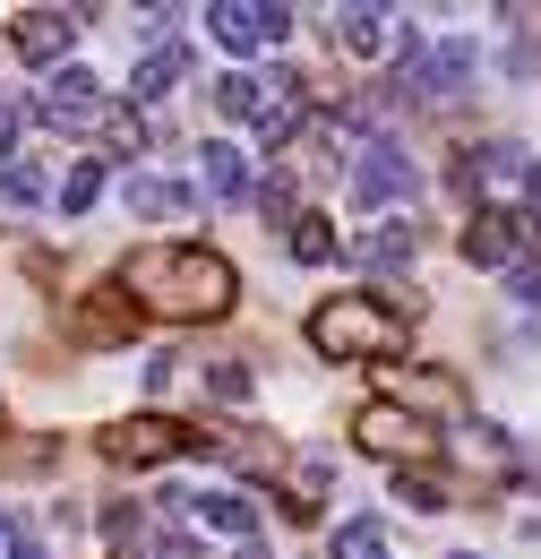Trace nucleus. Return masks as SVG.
I'll return each mask as SVG.
<instances>
[{
	"instance_id": "nucleus-1",
	"label": "nucleus",
	"mask_w": 541,
	"mask_h": 559,
	"mask_svg": "<svg viewBox=\"0 0 541 559\" xmlns=\"http://www.w3.org/2000/svg\"><path fill=\"white\" fill-rule=\"evenodd\" d=\"M121 293H130L137 310H155V319H224L232 310V259L224 250H199V241H155V250H130V267H121Z\"/></svg>"
},
{
	"instance_id": "nucleus-2",
	"label": "nucleus",
	"mask_w": 541,
	"mask_h": 559,
	"mask_svg": "<svg viewBox=\"0 0 541 559\" xmlns=\"http://www.w3.org/2000/svg\"><path fill=\"white\" fill-rule=\"evenodd\" d=\"M412 319H421V293H327V301L310 310V345L327 353V361L387 370V361H405Z\"/></svg>"
},
{
	"instance_id": "nucleus-3",
	"label": "nucleus",
	"mask_w": 541,
	"mask_h": 559,
	"mask_svg": "<svg viewBox=\"0 0 541 559\" xmlns=\"http://www.w3.org/2000/svg\"><path fill=\"white\" fill-rule=\"evenodd\" d=\"M104 456L112 465H164V456H199V421H172V414H130L104 430Z\"/></svg>"
},
{
	"instance_id": "nucleus-4",
	"label": "nucleus",
	"mask_w": 541,
	"mask_h": 559,
	"mask_svg": "<svg viewBox=\"0 0 541 559\" xmlns=\"http://www.w3.org/2000/svg\"><path fill=\"white\" fill-rule=\"evenodd\" d=\"M387 405H405L412 421H465L473 405H465V379L456 370H438V361H412V370H387Z\"/></svg>"
},
{
	"instance_id": "nucleus-5",
	"label": "nucleus",
	"mask_w": 541,
	"mask_h": 559,
	"mask_svg": "<svg viewBox=\"0 0 541 559\" xmlns=\"http://www.w3.org/2000/svg\"><path fill=\"white\" fill-rule=\"evenodd\" d=\"M137 328H146V310H137L130 293H121V276L69 301V336H77V345H130Z\"/></svg>"
},
{
	"instance_id": "nucleus-6",
	"label": "nucleus",
	"mask_w": 541,
	"mask_h": 559,
	"mask_svg": "<svg viewBox=\"0 0 541 559\" xmlns=\"http://www.w3.org/2000/svg\"><path fill=\"white\" fill-rule=\"evenodd\" d=\"M465 78H473V44H438V52H412L387 95H396V104H447Z\"/></svg>"
},
{
	"instance_id": "nucleus-7",
	"label": "nucleus",
	"mask_w": 541,
	"mask_h": 559,
	"mask_svg": "<svg viewBox=\"0 0 541 559\" xmlns=\"http://www.w3.org/2000/svg\"><path fill=\"white\" fill-rule=\"evenodd\" d=\"M533 215L525 207H473V224H465V259L473 267H516L525 250H533Z\"/></svg>"
},
{
	"instance_id": "nucleus-8",
	"label": "nucleus",
	"mask_w": 541,
	"mask_h": 559,
	"mask_svg": "<svg viewBox=\"0 0 541 559\" xmlns=\"http://www.w3.org/2000/svg\"><path fill=\"white\" fill-rule=\"evenodd\" d=\"M352 439H361L370 456L421 465V448H430V421H412L405 405H387V396H378V405H361V414H352Z\"/></svg>"
},
{
	"instance_id": "nucleus-9",
	"label": "nucleus",
	"mask_w": 541,
	"mask_h": 559,
	"mask_svg": "<svg viewBox=\"0 0 541 559\" xmlns=\"http://www.w3.org/2000/svg\"><path fill=\"white\" fill-rule=\"evenodd\" d=\"M412 155L396 139H370L361 146V164H352V207H387V199H412Z\"/></svg>"
},
{
	"instance_id": "nucleus-10",
	"label": "nucleus",
	"mask_w": 541,
	"mask_h": 559,
	"mask_svg": "<svg viewBox=\"0 0 541 559\" xmlns=\"http://www.w3.org/2000/svg\"><path fill=\"white\" fill-rule=\"evenodd\" d=\"M206 26H215V44H224V52H267V44H284L292 9H259V0H215V9H206Z\"/></svg>"
},
{
	"instance_id": "nucleus-11",
	"label": "nucleus",
	"mask_w": 541,
	"mask_h": 559,
	"mask_svg": "<svg viewBox=\"0 0 541 559\" xmlns=\"http://www.w3.org/2000/svg\"><path fill=\"white\" fill-rule=\"evenodd\" d=\"M35 112H44L52 130H104V112H112V104H104L95 70H61L52 86H44V104H35Z\"/></svg>"
},
{
	"instance_id": "nucleus-12",
	"label": "nucleus",
	"mask_w": 541,
	"mask_h": 559,
	"mask_svg": "<svg viewBox=\"0 0 541 559\" xmlns=\"http://www.w3.org/2000/svg\"><path fill=\"white\" fill-rule=\"evenodd\" d=\"M9 44H17L26 61H61L69 44H77V17H69V9H17V17H9Z\"/></svg>"
},
{
	"instance_id": "nucleus-13",
	"label": "nucleus",
	"mask_w": 541,
	"mask_h": 559,
	"mask_svg": "<svg viewBox=\"0 0 541 559\" xmlns=\"http://www.w3.org/2000/svg\"><path fill=\"white\" fill-rule=\"evenodd\" d=\"M352 259H361V267H387V276H396V267H412V259H421V224H412V215H387V224L352 233Z\"/></svg>"
},
{
	"instance_id": "nucleus-14",
	"label": "nucleus",
	"mask_w": 541,
	"mask_h": 559,
	"mask_svg": "<svg viewBox=\"0 0 541 559\" xmlns=\"http://www.w3.org/2000/svg\"><path fill=\"white\" fill-rule=\"evenodd\" d=\"M181 516H199L215 534H232V543H259V508H250V490H199V499H172Z\"/></svg>"
},
{
	"instance_id": "nucleus-15",
	"label": "nucleus",
	"mask_w": 541,
	"mask_h": 559,
	"mask_svg": "<svg viewBox=\"0 0 541 559\" xmlns=\"http://www.w3.org/2000/svg\"><path fill=\"white\" fill-rule=\"evenodd\" d=\"M199 173H206V199H250V155H241V146L206 139L199 146Z\"/></svg>"
},
{
	"instance_id": "nucleus-16",
	"label": "nucleus",
	"mask_w": 541,
	"mask_h": 559,
	"mask_svg": "<svg viewBox=\"0 0 541 559\" xmlns=\"http://www.w3.org/2000/svg\"><path fill=\"white\" fill-rule=\"evenodd\" d=\"M387 9H336L327 17V44H344V52H387Z\"/></svg>"
},
{
	"instance_id": "nucleus-17",
	"label": "nucleus",
	"mask_w": 541,
	"mask_h": 559,
	"mask_svg": "<svg viewBox=\"0 0 541 559\" xmlns=\"http://www.w3.org/2000/svg\"><path fill=\"white\" fill-rule=\"evenodd\" d=\"M190 207H199V190H181V181H155V173H137V181H130V215H146V224L190 215Z\"/></svg>"
},
{
	"instance_id": "nucleus-18",
	"label": "nucleus",
	"mask_w": 541,
	"mask_h": 559,
	"mask_svg": "<svg viewBox=\"0 0 541 559\" xmlns=\"http://www.w3.org/2000/svg\"><path fill=\"white\" fill-rule=\"evenodd\" d=\"M396 490H405L412 508H456V474H438V465H396Z\"/></svg>"
},
{
	"instance_id": "nucleus-19",
	"label": "nucleus",
	"mask_w": 541,
	"mask_h": 559,
	"mask_svg": "<svg viewBox=\"0 0 541 559\" xmlns=\"http://www.w3.org/2000/svg\"><path fill=\"white\" fill-rule=\"evenodd\" d=\"M327 490H336L327 465H284V508H292V516H318V508H327Z\"/></svg>"
},
{
	"instance_id": "nucleus-20",
	"label": "nucleus",
	"mask_w": 541,
	"mask_h": 559,
	"mask_svg": "<svg viewBox=\"0 0 541 559\" xmlns=\"http://www.w3.org/2000/svg\"><path fill=\"white\" fill-rule=\"evenodd\" d=\"M327 559H387V525H378V516H344Z\"/></svg>"
},
{
	"instance_id": "nucleus-21",
	"label": "nucleus",
	"mask_w": 541,
	"mask_h": 559,
	"mask_svg": "<svg viewBox=\"0 0 541 559\" xmlns=\"http://www.w3.org/2000/svg\"><path fill=\"white\" fill-rule=\"evenodd\" d=\"M181 70H190V52H181V44H155V52L137 61L130 95H164V86H172V78H181Z\"/></svg>"
},
{
	"instance_id": "nucleus-22",
	"label": "nucleus",
	"mask_w": 541,
	"mask_h": 559,
	"mask_svg": "<svg viewBox=\"0 0 541 559\" xmlns=\"http://www.w3.org/2000/svg\"><path fill=\"white\" fill-rule=\"evenodd\" d=\"M292 259H301V267H327V259H336V224H327V215H292Z\"/></svg>"
},
{
	"instance_id": "nucleus-23",
	"label": "nucleus",
	"mask_w": 541,
	"mask_h": 559,
	"mask_svg": "<svg viewBox=\"0 0 541 559\" xmlns=\"http://www.w3.org/2000/svg\"><path fill=\"white\" fill-rule=\"evenodd\" d=\"M259 104H267V86L259 78H215V112H232V121H259Z\"/></svg>"
},
{
	"instance_id": "nucleus-24",
	"label": "nucleus",
	"mask_w": 541,
	"mask_h": 559,
	"mask_svg": "<svg viewBox=\"0 0 541 559\" xmlns=\"http://www.w3.org/2000/svg\"><path fill=\"white\" fill-rule=\"evenodd\" d=\"M104 199V164H69V181H61V215H86Z\"/></svg>"
},
{
	"instance_id": "nucleus-25",
	"label": "nucleus",
	"mask_w": 541,
	"mask_h": 559,
	"mask_svg": "<svg viewBox=\"0 0 541 559\" xmlns=\"http://www.w3.org/2000/svg\"><path fill=\"white\" fill-rule=\"evenodd\" d=\"M104 543H112L121 559H137L146 551V516H137V508H112V516H104Z\"/></svg>"
},
{
	"instance_id": "nucleus-26",
	"label": "nucleus",
	"mask_w": 541,
	"mask_h": 559,
	"mask_svg": "<svg viewBox=\"0 0 541 559\" xmlns=\"http://www.w3.org/2000/svg\"><path fill=\"white\" fill-rule=\"evenodd\" d=\"M206 396H224V405H250V361H206Z\"/></svg>"
},
{
	"instance_id": "nucleus-27",
	"label": "nucleus",
	"mask_w": 541,
	"mask_h": 559,
	"mask_svg": "<svg viewBox=\"0 0 541 559\" xmlns=\"http://www.w3.org/2000/svg\"><path fill=\"white\" fill-rule=\"evenodd\" d=\"M465 456H481L490 474H516V448H507V430H490V421H473V448Z\"/></svg>"
},
{
	"instance_id": "nucleus-28",
	"label": "nucleus",
	"mask_w": 541,
	"mask_h": 559,
	"mask_svg": "<svg viewBox=\"0 0 541 559\" xmlns=\"http://www.w3.org/2000/svg\"><path fill=\"white\" fill-rule=\"evenodd\" d=\"M0 199H9V207H35V199H44V173H35V164H9V173H0Z\"/></svg>"
},
{
	"instance_id": "nucleus-29",
	"label": "nucleus",
	"mask_w": 541,
	"mask_h": 559,
	"mask_svg": "<svg viewBox=\"0 0 541 559\" xmlns=\"http://www.w3.org/2000/svg\"><path fill=\"white\" fill-rule=\"evenodd\" d=\"M507 284H516V301H533V310H541V233H533V250L507 267Z\"/></svg>"
},
{
	"instance_id": "nucleus-30",
	"label": "nucleus",
	"mask_w": 541,
	"mask_h": 559,
	"mask_svg": "<svg viewBox=\"0 0 541 559\" xmlns=\"http://www.w3.org/2000/svg\"><path fill=\"white\" fill-rule=\"evenodd\" d=\"M52 456H61L52 439H35V448H0V474H44Z\"/></svg>"
},
{
	"instance_id": "nucleus-31",
	"label": "nucleus",
	"mask_w": 541,
	"mask_h": 559,
	"mask_svg": "<svg viewBox=\"0 0 541 559\" xmlns=\"http://www.w3.org/2000/svg\"><path fill=\"white\" fill-rule=\"evenodd\" d=\"M104 146H146V121L137 112H104Z\"/></svg>"
},
{
	"instance_id": "nucleus-32",
	"label": "nucleus",
	"mask_w": 541,
	"mask_h": 559,
	"mask_svg": "<svg viewBox=\"0 0 541 559\" xmlns=\"http://www.w3.org/2000/svg\"><path fill=\"white\" fill-rule=\"evenodd\" d=\"M17 130H26V112H17V104H0V164H9V146H17Z\"/></svg>"
},
{
	"instance_id": "nucleus-33",
	"label": "nucleus",
	"mask_w": 541,
	"mask_h": 559,
	"mask_svg": "<svg viewBox=\"0 0 541 559\" xmlns=\"http://www.w3.org/2000/svg\"><path fill=\"white\" fill-rule=\"evenodd\" d=\"M155 551H164V559H199V543H190V534H164Z\"/></svg>"
},
{
	"instance_id": "nucleus-34",
	"label": "nucleus",
	"mask_w": 541,
	"mask_h": 559,
	"mask_svg": "<svg viewBox=\"0 0 541 559\" xmlns=\"http://www.w3.org/2000/svg\"><path fill=\"white\" fill-rule=\"evenodd\" d=\"M516 181H525V215H533V207H541V164H525Z\"/></svg>"
},
{
	"instance_id": "nucleus-35",
	"label": "nucleus",
	"mask_w": 541,
	"mask_h": 559,
	"mask_svg": "<svg viewBox=\"0 0 541 559\" xmlns=\"http://www.w3.org/2000/svg\"><path fill=\"white\" fill-rule=\"evenodd\" d=\"M0 559H44V551H35V543H26V534H17V543H9V551H0Z\"/></svg>"
},
{
	"instance_id": "nucleus-36",
	"label": "nucleus",
	"mask_w": 541,
	"mask_h": 559,
	"mask_svg": "<svg viewBox=\"0 0 541 559\" xmlns=\"http://www.w3.org/2000/svg\"><path fill=\"white\" fill-rule=\"evenodd\" d=\"M241 559H275V551H267V543H241Z\"/></svg>"
},
{
	"instance_id": "nucleus-37",
	"label": "nucleus",
	"mask_w": 541,
	"mask_h": 559,
	"mask_svg": "<svg viewBox=\"0 0 541 559\" xmlns=\"http://www.w3.org/2000/svg\"><path fill=\"white\" fill-rule=\"evenodd\" d=\"M9 543H17V534H9V516H0V551H9Z\"/></svg>"
},
{
	"instance_id": "nucleus-38",
	"label": "nucleus",
	"mask_w": 541,
	"mask_h": 559,
	"mask_svg": "<svg viewBox=\"0 0 541 559\" xmlns=\"http://www.w3.org/2000/svg\"><path fill=\"white\" fill-rule=\"evenodd\" d=\"M456 559H481V551H456Z\"/></svg>"
},
{
	"instance_id": "nucleus-39",
	"label": "nucleus",
	"mask_w": 541,
	"mask_h": 559,
	"mask_svg": "<svg viewBox=\"0 0 541 559\" xmlns=\"http://www.w3.org/2000/svg\"><path fill=\"white\" fill-rule=\"evenodd\" d=\"M0 430H9V414H0Z\"/></svg>"
}]
</instances>
